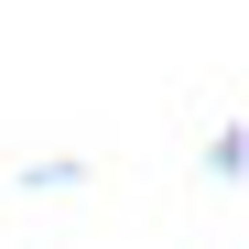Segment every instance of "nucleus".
Segmentation results:
<instances>
[]
</instances>
